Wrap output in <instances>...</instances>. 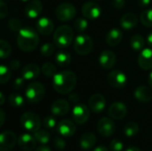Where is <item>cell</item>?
<instances>
[{
	"label": "cell",
	"mask_w": 152,
	"mask_h": 151,
	"mask_svg": "<svg viewBox=\"0 0 152 151\" xmlns=\"http://www.w3.org/2000/svg\"><path fill=\"white\" fill-rule=\"evenodd\" d=\"M77 82V76L74 72L70 70H64L56 73L53 77V87L57 93L61 94H67L74 90Z\"/></svg>",
	"instance_id": "cell-1"
},
{
	"label": "cell",
	"mask_w": 152,
	"mask_h": 151,
	"mask_svg": "<svg viewBox=\"0 0 152 151\" xmlns=\"http://www.w3.org/2000/svg\"><path fill=\"white\" fill-rule=\"evenodd\" d=\"M39 43V36L37 32L30 28H22L17 36L18 47L22 52H32L37 46Z\"/></svg>",
	"instance_id": "cell-2"
},
{
	"label": "cell",
	"mask_w": 152,
	"mask_h": 151,
	"mask_svg": "<svg viewBox=\"0 0 152 151\" xmlns=\"http://www.w3.org/2000/svg\"><path fill=\"white\" fill-rule=\"evenodd\" d=\"M74 38V32L68 25L58 27L53 34V42L60 48L69 47Z\"/></svg>",
	"instance_id": "cell-3"
},
{
	"label": "cell",
	"mask_w": 152,
	"mask_h": 151,
	"mask_svg": "<svg viewBox=\"0 0 152 151\" xmlns=\"http://www.w3.org/2000/svg\"><path fill=\"white\" fill-rule=\"evenodd\" d=\"M45 90L44 85L39 82H32L30 83L25 92L26 98L30 103H38L45 97Z\"/></svg>",
	"instance_id": "cell-4"
},
{
	"label": "cell",
	"mask_w": 152,
	"mask_h": 151,
	"mask_svg": "<svg viewBox=\"0 0 152 151\" xmlns=\"http://www.w3.org/2000/svg\"><path fill=\"white\" fill-rule=\"evenodd\" d=\"M20 125L26 131L35 133L40 129L42 122L37 114L28 111L20 117Z\"/></svg>",
	"instance_id": "cell-5"
},
{
	"label": "cell",
	"mask_w": 152,
	"mask_h": 151,
	"mask_svg": "<svg viewBox=\"0 0 152 151\" xmlns=\"http://www.w3.org/2000/svg\"><path fill=\"white\" fill-rule=\"evenodd\" d=\"M94 48L92 38L88 35H79L75 38L74 50L79 55L89 54Z\"/></svg>",
	"instance_id": "cell-6"
},
{
	"label": "cell",
	"mask_w": 152,
	"mask_h": 151,
	"mask_svg": "<svg viewBox=\"0 0 152 151\" xmlns=\"http://www.w3.org/2000/svg\"><path fill=\"white\" fill-rule=\"evenodd\" d=\"M77 14L76 7L68 2L61 3L55 9V16L61 21H69Z\"/></svg>",
	"instance_id": "cell-7"
},
{
	"label": "cell",
	"mask_w": 152,
	"mask_h": 151,
	"mask_svg": "<svg viewBox=\"0 0 152 151\" xmlns=\"http://www.w3.org/2000/svg\"><path fill=\"white\" fill-rule=\"evenodd\" d=\"M90 117V111L87 106L83 103L77 104L72 110V118L75 123L78 125H83L87 122Z\"/></svg>",
	"instance_id": "cell-8"
},
{
	"label": "cell",
	"mask_w": 152,
	"mask_h": 151,
	"mask_svg": "<svg viewBox=\"0 0 152 151\" xmlns=\"http://www.w3.org/2000/svg\"><path fill=\"white\" fill-rule=\"evenodd\" d=\"M107 81L114 88H123L127 84V77L120 70H112L108 74Z\"/></svg>",
	"instance_id": "cell-9"
},
{
	"label": "cell",
	"mask_w": 152,
	"mask_h": 151,
	"mask_svg": "<svg viewBox=\"0 0 152 151\" xmlns=\"http://www.w3.org/2000/svg\"><path fill=\"white\" fill-rule=\"evenodd\" d=\"M15 133L12 131H4L0 135V151L12 150L17 142Z\"/></svg>",
	"instance_id": "cell-10"
},
{
	"label": "cell",
	"mask_w": 152,
	"mask_h": 151,
	"mask_svg": "<svg viewBox=\"0 0 152 151\" xmlns=\"http://www.w3.org/2000/svg\"><path fill=\"white\" fill-rule=\"evenodd\" d=\"M98 133L103 137H110L114 134L116 126L112 119L108 117H102L97 125Z\"/></svg>",
	"instance_id": "cell-11"
},
{
	"label": "cell",
	"mask_w": 152,
	"mask_h": 151,
	"mask_svg": "<svg viewBox=\"0 0 152 151\" xmlns=\"http://www.w3.org/2000/svg\"><path fill=\"white\" fill-rule=\"evenodd\" d=\"M101 12V6L94 2H86L82 6V14L89 20H94L99 18Z\"/></svg>",
	"instance_id": "cell-12"
},
{
	"label": "cell",
	"mask_w": 152,
	"mask_h": 151,
	"mask_svg": "<svg viewBox=\"0 0 152 151\" xmlns=\"http://www.w3.org/2000/svg\"><path fill=\"white\" fill-rule=\"evenodd\" d=\"M58 133L63 137H70L73 136L76 133L77 127L74 122L69 119H63L60 121L57 125Z\"/></svg>",
	"instance_id": "cell-13"
},
{
	"label": "cell",
	"mask_w": 152,
	"mask_h": 151,
	"mask_svg": "<svg viewBox=\"0 0 152 151\" xmlns=\"http://www.w3.org/2000/svg\"><path fill=\"white\" fill-rule=\"evenodd\" d=\"M126 113H127L126 106L120 101L112 103L109 108V115L111 118L115 120L123 119L126 116Z\"/></svg>",
	"instance_id": "cell-14"
},
{
	"label": "cell",
	"mask_w": 152,
	"mask_h": 151,
	"mask_svg": "<svg viewBox=\"0 0 152 151\" xmlns=\"http://www.w3.org/2000/svg\"><path fill=\"white\" fill-rule=\"evenodd\" d=\"M89 107L94 113H101L106 107V99L101 93L93 94L89 99Z\"/></svg>",
	"instance_id": "cell-15"
},
{
	"label": "cell",
	"mask_w": 152,
	"mask_h": 151,
	"mask_svg": "<svg viewBox=\"0 0 152 151\" xmlns=\"http://www.w3.org/2000/svg\"><path fill=\"white\" fill-rule=\"evenodd\" d=\"M43 11V4L40 0H31L25 7V15L28 18L35 19L38 17Z\"/></svg>",
	"instance_id": "cell-16"
},
{
	"label": "cell",
	"mask_w": 152,
	"mask_h": 151,
	"mask_svg": "<svg viewBox=\"0 0 152 151\" xmlns=\"http://www.w3.org/2000/svg\"><path fill=\"white\" fill-rule=\"evenodd\" d=\"M116 54L110 50L102 51L99 56V63L105 69H110L113 68L116 64Z\"/></svg>",
	"instance_id": "cell-17"
},
{
	"label": "cell",
	"mask_w": 152,
	"mask_h": 151,
	"mask_svg": "<svg viewBox=\"0 0 152 151\" xmlns=\"http://www.w3.org/2000/svg\"><path fill=\"white\" fill-rule=\"evenodd\" d=\"M36 28L38 33H40L43 36H49L50 34L53 33L54 29V24L52 21V20L46 18V17H42L40 18L37 24H36Z\"/></svg>",
	"instance_id": "cell-18"
},
{
	"label": "cell",
	"mask_w": 152,
	"mask_h": 151,
	"mask_svg": "<svg viewBox=\"0 0 152 151\" xmlns=\"http://www.w3.org/2000/svg\"><path fill=\"white\" fill-rule=\"evenodd\" d=\"M18 145L22 150L31 151L34 149H36L37 140L34 136H32L28 133H24L19 137Z\"/></svg>",
	"instance_id": "cell-19"
},
{
	"label": "cell",
	"mask_w": 152,
	"mask_h": 151,
	"mask_svg": "<svg viewBox=\"0 0 152 151\" xmlns=\"http://www.w3.org/2000/svg\"><path fill=\"white\" fill-rule=\"evenodd\" d=\"M40 69L35 63H28L21 69V77L25 80H33L40 75Z\"/></svg>",
	"instance_id": "cell-20"
},
{
	"label": "cell",
	"mask_w": 152,
	"mask_h": 151,
	"mask_svg": "<svg viewBox=\"0 0 152 151\" xmlns=\"http://www.w3.org/2000/svg\"><path fill=\"white\" fill-rule=\"evenodd\" d=\"M69 103L63 99L55 101L51 106L52 114L56 117H62L66 115L69 112Z\"/></svg>",
	"instance_id": "cell-21"
},
{
	"label": "cell",
	"mask_w": 152,
	"mask_h": 151,
	"mask_svg": "<svg viewBox=\"0 0 152 151\" xmlns=\"http://www.w3.org/2000/svg\"><path fill=\"white\" fill-rule=\"evenodd\" d=\"M138 64L141 69L144 70H148L152 69V49L145 48L143 49L139 57H138Z\"/></svg>",
	"instance_id": "cell-22"
},
{
	"label": "cell",
	"mask_w": 152,
	"mask_h": 151,
	"mask_svg": "<svg viewBox=\"0 0 152 151\" xmlns=\"http://www.w3.org/2000/svg\"><path fill=\"white\" fill-rule=\"evenodd\" d=\"M134 97L140 102H150L152 100V92L149 87L140 85L134 91Z\"/></svg>",
	"instance_id": "cell-23"
},
{
	"label": "cell",
	"mask_w": 152,
	"mask_h": 151,
	"mask_svg": "<svg viewBox=\"0 0 152 151\" xmlns=\"http://www.w3.org/2000/svg\"><path fill=\"white\" fill-rule=\"evenodd\" d=\"M137 22H138V18L136 14L133 12H128L124 14L120 20V25L126 30H130L134 28L137 25Z\"/></svg>",
	"instance_id": "cell-24"
},
{
	"label": "cell",
	"mask_w": 152,
	"mask_h": 151,
	"mask_svg": "<svg viewBox=\"0 0 152 151\" xmlns=\"http://www.w3.org/2000/svg\"><path fill=\"white\" fill-rule=\"evenodd\" d=\"M123 38V33L120 29L114 28H111L106 36V43L110 46L118 45Z\"/></svg>",
	"instance_id": "cell-25"
},
{
	"label": "cell",
	"mask_w": 152,
	"mask_h": 151,
	"mask_svg": "<svg viewBox=\"0 0 152 151\" xmlns=\"http://www.w3.org/2000/svg\"><path fill=\"white\" fill-rule=\"evenodd\" d=\"M96 136L92 133H86L82 135L79 141V144L82 150H92L96 144Z\"/></svg>",
	"instance_id": "cell-26"
},
{
	"label": "cell",
	"mask_w": 152,
	"mask_h": 151,
	"mask_svg": "<svg viewBox=\"0 0 152 151\" xmlns=\"http://www.w3.org/2000/svg\"><path fill=\"white\" fill-rule=\"evenodd\" d=\"M55 61L60 67H68L71 62V55L66 51H60L55 55Z\"/></svg>",
	"instance_id": "cell-27"
},
{
	"label": "cell",
	"mask_w": 152,
	"mask_h": 151,
	"mask_svg": "<svg viewBox=\"0 0 152 151\" xmlns=\"http://www.w3.org/2000/svg\"><path fill=\"white\" fill-rule=\"evenodd\" d=\"M130 45L136 52L142 51L145 45V40L141 35H134L130 40Z\"/></svg>",
	"instance_id": "cell-28"
},
{
	"label": "cell",
	"mask_w": 152,
	"mask_h": 151,
	"mask_svg": "<svg viewBox=\"0 0 152 151\" xmlns=\"http://www.w3.org/2000/svg\"><path fill=\"white\" fill-rule=\"evenodd\" d=\"M125 135L127 137H133L139 133V125L135 122H128L124 127Z\"/></svg>",
	"instance_id": "cell-29"
},
{
	"label": "cell",
	"mask_w": 152,
	"mask_h": 151,
	"mask_svg": "<svg viewBox=\"0 0 152 151\" xmlns=\"http://www.w3.org/2000/svg\"><path fill=\"white\" fill-rule=\"evenodd\" d=\"M140 20L142 25L152 28V8L145 9L140 15Z\"/></svg>",
	"instance_id": "cell-30"
},
{
	"label": "cell",
	"mask_w": 152,
	"mask_h": 151,
	"mask_svg": "<svg viewBox=\"0 0 152 151\" xmlns=\"http://www.w3.org/2000/svg\"><path fill=\"white\" fill-rule=\"evenodd\" d=\"M41 71L47 77H53L55 76V74L57 73L56 72V67L52 62H45L42 65Z\"/></svg>",
	"instance_id": "cell-31"
},
{
	"label": "cell",
	"mask_w": 152,
	"mask_h": 151,
	"mask_svg": "<svg viewBox=\"0 0 152 151\" xmlns=\"http://www.w3.org/2000/svg\"><path fill=\"white\" fill-rule=\"evenodd\" d=\"M8 102L13 108H20L24 104V99L19 93H11L8 97Z\"/></svg>",
	"instance_id": "cell-32"
},
{
	"label": "cell",
	"mask_w": 152,
	"mask_h": 151,
	"mask_svg": "<svg viewBox=\"0 0 152 151\" xmlns=\"http://www.w3.org/2000/svg\"><path fill=\"white\" fill-rule=\"evenodd\" d=\"M12 52V47L10 45V44L5 41V40H0V57L2 60L6 59L7 57H9V55L11 54Z\"/></svg>",
	"instance_id": "cell-33"
},
{
	"label": "cell",
	"mask_w": 152,
	"mask_h": 151,
	"mask_svg": "<svg viewBox=\"0 0 152 151\" xmlns=\"http://www.w3.org/2000/svg\"><path fill=\"white\" fill-rule=\"evenodd\" d=\"M12 77V72L10 69L4 64H1L0 66V84L4 85L7 83Z\"/></svg>",
	"instance_id": "cell-34"
},
{
	"label": "cell",
	"mask_w": 152,
	"mask_h": 151,
	"mask_svg": "<svg viewBox=\"0 0 152 151\" xmlns=\"http://www.w3.org/2000/svg\"><path fill=\"white\" fill-rule=\"evenodd\" d=\"M34 137L36 138L37 142L41 144H46L50 140V133L45 130H38L34 133Z\"/></svg>",
	"instance_id": "cell-35"
},
{
	"label": "cell",
	"mask_w": 152,
	"mask_h": 151,
	"mask_svg": "<svg viewBox=\"0 0 152 151\" xmlns=\"http://www.w3.org/2000/svg\"><path fill=\"white\" fill-rule=\"evenodd\" d=\"M55 50V46L52 43H45L44 44L41 48H40V53L43 56L45 57H49L51 56Z\"/></svg>",
	"instance_id": "cell-36"
},
{
	"label": "cell",
	"mask_w": 152,
	"mask_h": 151,
	"mask_svg": "<svg viewBox=\"0 0 152 151\" xmlns=\"http://www.w3.org/2000/svg\"><path fill=\"white\" fill-rule=\"evenodd\" d=\"M88 27V22L84 18H78L74 22V28L77 32H84Z\"/></svg>",
	"instance_id": "cell-37"
},
{
	"label": "cell",
	"mask_w": 152,
	"mask_h": 151,
	"mask_svg": "<svg viewBox=\"0 0 152 151\" xmlns=\"http://www.w3.org/2000/svg\"><path fill=\"white\" fill-rule=\"evenodd\" d=\"M43 124H44L45 128L49 129V130H53L55 127H57L56 119L53 116H47V117H45V118L43 121Z\"/></svg>",
	"instance_id": "cell-38"
},
{
	"label": "cell",
	"mask_w": 152,
	"mask_h": 151,
	"mask_svg": "<svg viewBox=\"0 0 152 151\" xmlns=\"http://www.w3.org/2000/svg\"><path fill=\"white\" fill-rule=\"evenodd\" d=\"M8 27L12 31H20L22 28V22L19 19H10L8 21Z\"/></svg>",
	"instance_id": "cell-39"
},
{
	"label": "cell",
	"mask_w": 152,
	"mask_h": 151,
	"mask_svg": "<svg viewBox=\"0 0 152 151\" xmlns=\"http://www.w3.org/2000/svg\"><path fill=\"white\" fill-rule=\"evenodd\" d=\"M110 148L111 151H122L124 145H123L122 142L118 141V139H114L110 142Z\"/></svg>",
	"instance_id": "cell-40"
},
{
	"label": "cell",
	"mask_w": 152,
	"mask_h": 151,
	"mask_svg": "<svg viewBox=\"0 0 152 151\" xmlns=\"http://www.w3.org/2000/svg\"><path fill=\"white\" fill-rule=\"evenodd\" d=\"M53 146L55 147L56 150H62L65 149L66 147V142L65 141L61 138V137H56L54 140H53Z\"/></svg>",
	"instance_id": "cell-41"
},
{
	"label": "cell",
	"mask_w": 152,
	"mask_h": 151,
	"mask_svg": "<svg viewBox=\"0 0 152 151\" xmlns=\"http://www.w3.org/2000/svg\"><path fill=\"white\" fill-rule=\"evenodd\" d=\"M8 14V7L4 0H0V18L4 19Z\"/></svg>",
	"instance_id": "cell-42"
},
{
	"label": "cell",
	"mask_w": 152,
	"mask_h": 151,
	"mask_svg": "<svg viewBox=\"0 0 152 151\" xmlns=\"http://www.w3.org/2000/svg\"><path fill=\"white\" fill-rule=\"evenodd\" d=\"M24 78L21 77H17L15 78V80L13 81L12 83V86L14 89L16 90H20V89H22V87L24 86Z\"/></svg>",
	"instance_id": "cell-43"
},
{
	"label": "cell",
	"mask_w": 152,
	"mask_h": 151,
	"mask_svg": "<svg viewBox=\"0 0 152 151\" xmlns=\"http://www.w3.org/2000/svg\"><path fill=\"white\" fill-rule=\"evenodd\" d=\"M125 4H126L125 0H113V6L118 10L123 9Z\"/></svg>",
	"instance_id": "cell-44"
},
{
	"label": "cell",
	"mask_w": 152,
	"mask_h": 151,
	"mask_svg": "<svg viewBox=\"0 0 152 151\" xmlns=\"http://www.w3.org/2000/svg\"><path fill=\"white\" fill-rule=\"evenodd\" d=\"M20 63L18 60H12L11 62H10V68L12 69V70H16L20 68Z\"/></svg>",
	"instance_id": "cell-45"
},
{
	"label": "cell",
	"mask_w": 152,
	"mask_h": 151,
	"mask_svg": "<svg viewBox=\"0 0 152 151\" xmlns=\"http://www.w3.org/2000/svg\"><path fill=\"white\" fill-rule=\"evenodd\" d=\"M69 100L71 103H74V104H77L78 102V100H79V96L77 93H71L69 96Z\"/></svg>",
	"instance_id": "cell-46"
},
{
	"label": "cell",
	"mask_w": 152,
	"mask_h": 151,
	"mask_svg": "<svg viewBox=\"0 0 152 151\" xmlns=\"http://www.w3.org/2000/svg\"><path fill=\"white\" fill-rule=\"evenodd\" d=\"M151 0H138V4L141 7H147L151 4Z\"/></svg>",
	"instance_id": "cell-47"
},
{
	"label": "cell",
	"mask_w": 152,
	"mask_h": 151,
	"mask_svg": "<svg viewBox=\"0 0 152 151\" xmlns=\"http://www.w3.org/2000/svg\"><path fill=\"white\" fill-rule=\"evenodd\" d=\"M0 117H1V123H0V126L2 127L4 125V120H5V114L4 112L3 109H0Z\"/></svg>",
	"instance_id": "cell-48"
},
{
	"label": "cell",
	"mask_w": 152,
	"mask_h": 151,
	"mask_svg": "<svg viewBox=\"0 0 152 151\" xmlns=\"http://www.w3.org/2000/svg\"><path fill=\"white\" fill-rule=\"evenodd\" d=\"M35 151H52V150H51V149H50V148H48L47 146H45V145H43V146L37 147V148L36 149V150Z\"/></svg>",
	"instance_id": "cell-49"
},
{
	"label": "cell",
	"mask_w": 152,
	"mask_h": 151,
	"mask_svg": "<svg viewBox=\"0 0 152 151\" xmlns=\"http://www.w3.org/2000/svg\"><path fill=\"white\" fill-rule=\"evenodd\" d=\"M93 151H109L108 150V149L105 147V146H103V145H101V146H98V147H96L94 150Z\"/></svg>",
	"instance_id": "cell-50"
},
{
	"label": "cell",
	"mask_w": 152,
	"mask_h": 151,
	"mask_svg": "<svg viewBox=\"0 0 152 151\" xmlns=\"http://www.w3.org/2000/svg\"><path fill=\"white\" fill-rule=\"evenodd\" d=\"M147 41H148V44H150V46L152 47V31L148 35V37H147Z\"/></svg>",
	"instance_id": "cell-51"
},
{
	"label": "cell",
	"mask_w": 152,
	"mask_h": 151,
	"mask_svg": "<svg viewBox=\"0 0 152 151\" xmlns=\"http://www.w3.org/2000/svg\"><path fill=\"white\" fill-rule=\"evenodd\" d=\"M126 151H142L140 149H138L137 147H134V146H131V147H129L127 150Z\"/></svg>",
	"instance_id": "cell-52"
},
{
	"label": "cell",
	"mask_w": 152,
	"mask_h": 151,
	"mask_svg": "<svg viewBox=\"0 0 152 151\" xmlns=\"http://www.w3.org/2000/svg\"><path fill=\"white\" fill-rule=\"evenodd\" d=\"M0 98H1L0 105H4V93H0Z\"/></svg>",
	"instance_id": "cell-53"
},
{
	"label": "cell",
	"mask_w": 152,
	"mask_h": 151,
	"mask_svg": "<svg viewBox=\"0 0 152 151\" xmlns=\"http://www.w3.org/2000/svg\"><path fill=\"white\" fill-rule=\"evenodd\" d=\"M148 81H149V85H150L151 88H152V71L149 75V80Z\"/></svg>",
	"instance_id": "cell-54"
},
{
	"label": "cell",
	"mask_w": 152,
	"mask_h": 151,
	"mask_svg": "<svg viewBox=\"0 0 152 151\" xmlns=\"http://www.w3.org/2000/svg\"><path fill=\"white\" fill-rule=\"evenodd\" d=\"M21 2H28L29 0H20Z\"/></svg>",
	"instance_id": "cell-55"
}]
</instances>
